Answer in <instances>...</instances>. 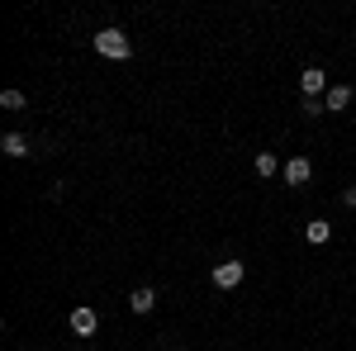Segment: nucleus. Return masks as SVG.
<instances>
[{"instance_id": "1", "label": "nucleus", "mask_w": 356, "mask_h": 351, "mask_svg": "<svg viewBox=\"0 0 356 351\" xmlns=\"http://www.w3.org/2000/svg\"><path fill=\"white\" fill-rule=\"evenodd\" d=\"M95 53L110 57V62H129V57H134V43H129L124 28H100V33H95Z\"/></svg>"}, {"instance_id": "2", "label": "nucleus", "mask_w": 356, "mask_h": 351, "mask_svg": "<svg viewBox=\"0 0 356 351\" xmlns=\"http://www.w3.org/2000/svg\"><path fill=\"white\" fill-rule=\"evenodd\" d=\"M300 90H304V100H318V95H328V72L323 67H309L300 76Z\"/></svg>"}, {"instance_id": "3", "label": "nucleus", "mask_w": 356, "mask_h": 351, "mask_svg": "<svg viewBox=\"0 0 356 351\" xmlns=\"http://www.w3.org/2000/svg\"><path fill=\"white\" fill-rule=\"evenodd\" d=\"M95 327H100V313H95L90 304H76V309H72V332H76V337H90Z\"/></svg>"}, {"instance_id": "4", "label": "nucleus", "mask_w": 356, "mask_h": 351, "mask_svg": "<svg viewBox=\"0 0 356 351\" xmlns=\"http://www.w3.org/2000/svg\"><path fill=\"white\" fill-rule=\"evenodd\" d=\"M243 275H247L243 261H223V266H214V285H219V290H238Z\"/></svg>"}, {"instance_id": "5", "label": "nucleus", "mask_w": 356, "mask_h": 351, "mask_svg": "<svg viewBox=\"0 0 356 351\" xmlns=\"http://www.w3.org/2000/svg\"><path fill=\"white\" fill-rule=\"evenodd\" d=\"M280 176H285V181H290V186H304V181H309V176H314V166H309V157H290V162H285V171H280Z\"/></svg>"}, {"instance_id": "6", "label": "nucleus", "mask_w": 356, "mask_h": 351, "mask_svg": "<svg viewBox=\"0 0 356 351\" xmlns=\"http://www.w3.org/2000/svg\"><path fill=\"white\" fill-rule=\"evenodd\" d=\"M129 309H134L138 318H143V313H152V309H157V290H147V285H138L134 295H129Z\"/></svg>"}, {"instance_id": "7", "label": "nucleus", "mask_w": 356, "mask_h": 351, "mask_svg": "<svg viewBox=\"0 0 356 351\" xmlns=\"http://www.w3.org/2000/svg\"><path fill=\"white\" fill-rule=\"evenodd\" d=\"M352 105V85H328V95H323V109L328 114H337V109Z\"/></svg>"}, {"instance_id": "8", "label": "nucleus", "mask_w": 356, "mask_h": 351, "mask_svg": "<svg viewBox=\"0 0 356 351\" xmlns=\"http://www.w3.org/2000/svg\"><path fill=\"white\" fill-rule=\"evenodd\" d=\"M0 152L19 162V157H29V138L24 133H5V138H0Z\"/></svg>"}, {"instance_id": "9", "label": "nucleus", "mask_w": 356, "mask_h": 351, "mask_svg": "<svg viewBox=\"0 0 356 351\" xmlns=\"http://www.w3.org/2000/svg\"><path fill=\"white\" fill-rule=\"evenodd\" d=\"M304 233H309V243H314V247H323L332 238V223H328V218H309V228H304Z\"/></svg>"}, {"instance_id": "10", "label": "nucleus", "mask_w": 356, "mask_h": 351, "mask_svg": "<svg viewBox=\"0 0 356 351\" xmlns=\"http://www.w3.org/2000/svg\"><path fill=\"white\" fill-rule=\"evenodd\" d=\"M275 171H285V166H280V162H275V157H271V152H257V176H261V181H271V176H275Z\"/></svg>"}, {"instance_id": "11", "label": "nucleus", "mask_w": 356, "mask_h": 351, "mask_svg": "<svg viewBox=\"0 0 356 351\" xmlns=\"http://www.w3.org/2000/svg\"><path fill=\"white\" fill-rule=\"evenodd\" d=\"M0 105L5 109H24V95H19V90H0Z\"/></svg>"}, {"instance_id": "12", "label": "nucleus", "mask_w": 356, "mask_h": 351, "mask_svg": "<svg viewBox=\"0 0 356 351\" xmlns=\"http://www.w3.org/2000/svg\"><path fill=\"white\" fill-rule=\"evenodd\" d=\"M300 114H309V119H318V114H323V100H304V105H300Z\"/></svg>"}, {"instance_id": "13", "label": "nucleus", "mask_w": 356, "mask_h": 351, "mask_svg": "<svg viewBox=\"0 0 356 351\" xmlns=\"http://www.w3.org/2000/svg\"><path fill=\"white\" fill-rule=\"evenodd\" d=\"M342 204H347V209H356V186H347V190H342Z\"/></svg>"}]
</instances>
